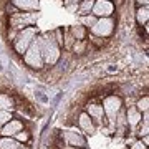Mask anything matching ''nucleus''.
Masks as SVG:
<instances>
[{
    "label": "nucleus",
    "instance_id": "obj_4",
    "mask_svg": "<svg viewBox=\"0 0 149 149\" xmlns=\"http://www.w3.org/2000/svg\"><path fill=\"white\" fill-rule=\"evenodd\" d=\"M113 20L109 17H101V18H96L95 25L91 27V33L96 35V37H108V35H111L113 33Z\"/></svg>",
    "mask_w": 149,
    "mask_h": 149
},
{
    "label": "nucleus",
    "instance_id": "obj_21",
    "mask_svg": "<svg viewBox=\"0 0 149 149\" xmlns=\"http://www.w3.org/2000/svg\"><path fill=\"white\" fill-rule=\"evenodd\" d=\"M81 22H83V23H85L86 27H93V25H95V22H96V17L93 15V13H88V15H85V17H81Z\"/></svg>",
    "mask_w": 149,
    "mask_h": 149
},
{
    "label": "nucleus",
    "instance_id": "obj_24",
    "mask_svg": "<svg viewBox=\"0 0 149 149\" xmlns=\"http://www.w3.org/2000/svg\"><path fill=\"white\" fill-rule=\"evenodd\" d=\"M15 139L17 141H23V143H25V141H28V133L22 129V131H18V133L15 134Z\"/></svg>",
    "mask_w": 149,
    "mask_h": 149
},
{
    "label": "nucleus",
    "instance_id": "obj_7",
    "mask_svg": "<svg viewBox=\"0 0 149 149\" xmlns=\"http://www.w3.org/2000/svg\"><path fill=\"white\" fill-rule=\"evenodd\" d=\"M65 143L68 146H74V148H85L86 146V139L85 136H81V133H73V131H66L63 134Z\"/></svg>",
    "mask_w": 149,
    "mask_h": 149
},
{
    "label": "nucleus",
    "instance_id": "obj_8",
    "mask_svg": "<svg viewBox=\"0 0 149 149\" xmlns=\"http://www.w3.org/2000/svg\"><path fill=\"white\" fill-rule=\"evenodd\" d=\"M22 129H23L22 121H18V119H10L7 124L2 126L0 134H2V136H8V138H12V136H15V134L18 133V131H22Z\"/></svg>",
    "mask_w": 149,
    "mask_h": 149
},
{
    "label": "nucleus",
    "instance_id": "obj_6",
    "mask_svg": "<svg viewBox=\"0 0 149 149\" xmlns=\"http://www.w3.org/2000/svg\"><path fill=\"white\" fill-rule=\"evenodd\" d=\"M114 10L111 0H96L93 3V8H91V13L96 17V18H101V17H109Z\"/></svg>",
    "mask_w": 149,
    "mask_h": 149
},
{
    "label": "nucleus",
    "instance_id": "obj_15",
    "mask_svg": "<svg viewBox=\"0 0 149 149\" xmlns=\"http://www.w3.org/2000/svg\"><path fill=\"white\" fill-rule=\"evenodd\" d=\"M93 3H95L93 0H83L81 3H78V8H76V10H78V13H80L81 17H85V15H88V13L91 12Z\"/></svg>",
    "mask_w": 149,
    "mask_h": 149
},
{
    "label": "nucleus",
    "instance_id": "obj_25",
    "mask_svg": "<svg viewBox=\"0 0 149 149\" xmlns=\"http://www.w3.org/2000/svg\"><path fill=\"white\" fill-rule=\"evenodd\" d=\"M131 149H148V146H146L143 141H136V143H133Z\"/></svg>",
    "mask_w": 149,
    "mask_h": 149
},
{
    "label": "nucleus",
    "instance_id": "obj_10",
    "mask_svg": "<svg viewBox=\"0 0 149 149\" xmlns=\"http://www.w3.org/2000/svg\"><path fill=\"white\" fill-rule=\"evenodd\" d=\"M78 123H80V128L83 129L86 134H93V133H95V123H93V119L88 116V113H83V114H80V119H78Z\"/></svg>",
    "mask_w": 149,
    "mask_h": 149
},
{
    "label": "nucleus",
    "instance_id": "obj_18",
    "mask_svg": "<svg viewBox=\"0 0 149 149\" xmlns=\"http://www.w3.org/2000/svg\"><path fill=\"white\" fill-rule=\"evenodd\" d=\"M139 136L143 138L146 134H149V119H148V111H144V121L139 124Z\"/></svg>",
    "mask_w": 149,
    "mask_h": 149
},
{
    "label": "nucleus",
    "instance_id": "obj_26",
    "mask_svg": "<svg viewBox=\"0 0 149 149\" xmlns=\"http://www.w3.org/2000/svg\"><path fill=\"white\" fill-rule=\"evenodd\" d=\"M35 96H37V98H38L42 103H48V98H47L45 95H42V93H38V91H37V93H35Z\"/></svg>",
    "mask_w": 149,
    "mask_h": 149
},
{
    "label": "nucleus",
    "instance_id": "obj_1",
    "mask_svg": "<svg viewBox=\"0 0 149 149\" xmlns=\"http://www.w3.org/2000/svg\"><path fill=\"white\" fill-rule=\"evenodd\" d=\"M38 45H40V52H42L43 63L47 65H55L60 58V47L55 42L53 33H45L42 37H38Z\"/></svg>",
    "mask_w": 149,
    "mask_h": 149
},
{
    "label": "nucleus",
    "instance_id": "obj_13",
    "mask_svg": "<svg viewBox=\"0 0 149 149\" xmlns=\"http://www.w3.org/2000/svg\"><path fill=\"white\" fill-rule=\"evenodd\" d=\"M148 17H149L148 5H139L138 12H136V20H138L139 25H146L148 23Z\"/></svg>",
    "mask_w": 149,
    "mask_h": 149
},
{
    "label": "nucleus",
    "instance_id": "obj_2",
    "mask_svg": "<svg viewBox=\"0 0 149 149\" xmlns=\"http://www.w3.org/2000/svg\"><path fill=\"white\" fill-rule=\"evenodd\" d=\"M37 38V28L35 27H25L22 28L20 32L17 33L15 42H13V47H15L17 53L23 55L27 52V48L32 45V42Z\"/></svg>",
    "mask_w": 149,
    "mask_h": 149
},
{
    "label": "nucleus",
    "instance_id": "obj_22",
    "mask_svg": "<svg viewBox=\"0 0 149 149\" xmlns=\"http://www.w3.org/2000/svg\"><path fill=\"white\" fill-rule=\"evenodd\" d=\"M53 38H55V42L58 43V47H63V30H61V28H56V30H55Z\"/></svg>",
    "mask_w": 149,
    "mask_h": 149
},
{
    "label": "nucleus",
    "instance_id": "obj_12",
    "mask_svg": "<svg viewBox=\"0 0 149 149\" xmlns=\"http://www.w3.org/2000/svg\"><path fill=\"white\" fill-rule=\"evenodd\" d=\"M126 121H128V126H136V124H139V121H141V111H138L136 108H129L128 113H126Z\"/></svg>",
    "mask_w": 149,
    "mask_h": 149
},
{
    "label": "nucleus",
    "instance_id": "obj_23",
    "mask_svg": "<svg viewBox=\"0 0 149 149\" xmlns=\"http://www.w3.org/2000/svg\"><path fill=\"white\" fill-rule=\"evenodd\" d=\"M78 3H80V0H65V7L71 12H74L78 8Z\"/></svg>",
    "mask_w": 149,
    "mask_h": 149
},
{
    "label": "nucleus",
    "instance_id": "obj_3",
    "mask_svg": "<svg viewBox=\"0 0 149 149\" xmlns=\"http://www.w3.org/2000/svg\"><path fill=\"white\" fill-rule=\"evenodd\" d=\"M23 60L32 68H42L43 66V58H42V52H40V45H38V38H35L32 45L27 48Z\"/></svg>",
    "mask_w": 149,
    "mask_h": 149
},
{
    "label": "nucleus",
    "instance_id": "obj_19",
    "mask_svg": "<svg viewBox=\"0 0 149 149\" xmlns=\"http://www.w3.org/2000/svg\"><path fill=\"white\" fill-rule=\"evenodd\" d=\"M148 104H149V98L148 96H144L143 100H139L138 103H136V109H138V111H148Z\"/></svg>",
    "mask_w": 149,
    "mask_h": 149
},
{
    "label": "nucleus",
    "instance_id": "obj_14",
    "mask_svg": "<svg viewBox=\"0 0 149 149\" xmlns=\"http://www.w3.org/2000/svg\"><path fill=\"white\" fill-rule=\"evenodd\" d=\"M18 141L13 138H8V136H3V138H0V149H15L18 146Z\"/></svg>",
    "mask_w": 149,
    "mask_h": 149
},
{
    "label": "nucleus",
    "instance_id": "obj_20",
    "mask_svg": "<svg viewBox=\"0 0 149 149\" xmlns=\"http://www.w3.org/2000/svg\"><path fill=\"white\" fill-rule=\"evenodd\" d=\"M12 119V114L10 111H5V109H0V128L3 126V124H7V123Z\"/></svg>",
    "mask_w": 149,
    "mask_h": 149
},
{
    "label": "nucleus",
    "instance_id": "obj_27",
    "mask_svg": "<svg viewBox=\"0 0 149 149\" xmlns=\"http://www.w3.org/2000/svg\"><path fill=\"white\" fill-rule=\"evenodd\" d=\"M108 71H109V73H114V71H118V68H116V66H114V65H109V66H108Z\"/></svg>",
    "mask_w": 149,
    "mask_h": 149
},
{
    "label": "nucleus",
    "instance_id": "obj_16",
    "mask_svg": "<svg viewBox=\"0 0 149 149\" xmlns=\"http://www.w3.org/2000/svg\"><path fill=\"white\" fill-rule=\"evenodd\" d=\"M13 108V100H12L8 95L2 93L0 95V109H5V111H10Z\"/></svg>",
    "mask_w": 149,
    "mask_h": 149
},
{
    "label": "nucleus",
    "instance_id": "obj_28",
    "mask_svg": "<svg viewBox=\"0 0 149 149\" xmlns=\"http://www.w3.org/2000/svg\"><path fill=\"white\" fill-rule=\"evenodd\" d=\"M15 149H28V146H23V144H18Z\"/></svg>",
    "mask_w": 149,
    "mask_h": 149
},
{
    "label": "nucleus",
    "instance_id": "obj_9",
    "mask_svg": "<svg viewBox=\"0 0 149 149\" xmlns=\"http://www.w3.org/2000/svg\"><path fill=\"white\" fill-rule=\"evenodd\" d=\"M12 3L18 10H25V12L38 10V0H12Z\"/></svg>",
    "mask_w": 149,
    "mask_h": 149
},
{
    "label": "nucleus",
    "instance_id": "obj_5",
    "mask_svg": "<svg viewBox=\"0 0 149 149\" xmlns=\"http://www.w3.org/2000/svg\"><path fill=\"white\" fill-rule=\"evenodd\" d=\"M119 108H121V100L118 98V96H108L104 103H103V111L109 118V121L114 124V119L118 116V111H119Z\"/></svg>",
    "mask_w": 149,
    "mask_h": 149
},
{
    "label": "nucleus",
    "instance_id": "obj_29",
    "mask_svg": "<svg viewBox=\"0 0 149 149\" xmlns=\"http://www.w3.org/2000/svg\"><path fill=\"white\" fill-rule=\"evenodd\" d=\"M78 149H85V148H78Z\"/></svg>",
    "mask_w": 149,
    "mask_h": 149
},
{
    "label": "nucleus",
    "instance_id": "obj_11",
    "mask_svg": "<svg viewBox=\"0 0 149 149\" xmlns=\"http://www.w3.org/2000/svg\"><path fill=\"white\" fill-rule=\"evenodd\" d=\"M88 116L95 123H101L103 116H104L103 106H100V104H91V106H88Z\"/></svg>",
    "mask_w": 149,
    "mask_h": 149
},
{
    "label": "nucleus",
    "instance_id": "obj_17",
    "mask_svg": "<svg viewBox=\"0 0 149 149\" xmlns=\"http://www.w3.org/2000/svg\"><path fill=\"white\" fill-rule=\"evenodd\" d=\"M71 35H73L74 40H85L86 37V28L83 25H78V27L71 28Z\"/></svg>",
    "mask_w": 149,
    "mask_h": 149
}]
</instances>
